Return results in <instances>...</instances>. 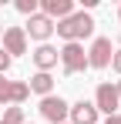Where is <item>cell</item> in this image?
I'll list each match as a JSON object with an SVG mask.
<instances>
[{
  "mask_svg": "<svg viewBox=\"0 0 121 124\" xmlns=\"http://www.w3.org/2000/svg\"><path fill=\"white\" fill-rule=\"evenodd\" d=\"M54 30H57V37H64L67 44H81L84 37L94 34V17L81 10V14H71V17L57 20V23H54Z\"/></svg>",
  "mask_w": 121,
  "mask_h": 124,
  "instance_id": "cell-1",
  "label": "cell"
},
{
  "mask_svg": "<svg viewBox=\"0 0 121 124\" xmlns=\"http://www.w3.org/2000/svg\"><path fill=\"white\" fill-rule=\"evenodd\" d=\"M57 57H60L64 74H81V70L87 67V50H84L81 44H64L57 50Z\"/></svg>",
  "mask_w": 121,
  "mask_h": 124,
  "instance_id": "cell-2",
  "label": "cell"
},
{
  "mask_svg": "<svg viewBox=\"0 0 121 124\" xmlns=\"http://www.w3.org/2000/svg\"><path fill=\"white\" fill-rule=\"evenodd\" d=\"M67 111H71V104L64 101L60 94L40 97V117H47L51 124H64V121H67Z\"/></svg>",
  "mask_w": 121,
  "mask_h": 124,
  "instance_id": "cell-3",
  "label": "cell"
},
{
  "mask_svg": "<svg viewBox=\"0 0 121 124\" xmlns=\"http://www.w3.org/2000/svg\"><path fill=\"white\" fill-rule=\"evenodd\" d=\"M118 104H121L118 87L114 84H98V91H94V111L111 117V114H118Z\"/></svg>",
  "mask_w": 121,
  "mask_h": 124,
  "instance_id": "cell-4",
  "label": "cell"
},
{
  "mask_svg": "<svg viewBox=\"0 0 121 124\" xmlns=\"http://www.w3.org/2000/svg\"><path fill=\"white\" fill-rule=\"evenodd\" d=\"M111 57H114V50H111V40L108 37H98V40L91 44V50H87V67H108L111 64Z\"/></svg>",
  "mask_w": 121,
  "mask_h": 124,
  "instance_id": "cell-5",
  "label": "cell"
},
{
  "mask_svg": "<svg viewBox=\"0 0 121 124\" xmlns=\"http://www.w3.org/2000/svg\"><path fill=\"white\" fill-rule=\"evenodd\" d=\"M24 34H30V40L47 44V37L54 34V20H51V17H44V14H34V17L27 20V27H24Z\"/></svg>",
  "mask_w": 121,
  "mask_h": 124,
  "instance_id": "cell-6",
  "label": "cell"
},
{
  "mask_svg": "<svg viewBox=\"0 0 121 124\" xmlns=\"http://www.w3.org/2000/svg\"><path fill=\"white\" fill-rule=\"evenodd\" d=\"M3 50L10 54V61L17 54H27V34H24V27H7L3 30Z\"/></svg>",
  "mask_w": 121,
  "mask_h": 124,
  "instance_id": "cell-7",
  "label": "cell"
},
{
  "mask_svg": "<svg viewBox=\"0 0 121 124\" xmlns=\"http://www.w3.org/2000/svg\"><path fill=\"white\" fill-rule=\"evenodd\" d=\"M40 14L51 20H64L74 14V0H40Z\"/></svg>",
  "mask_w": 121,
  "mask_h": 124,
  "instance_id": "cell-8",
  "label": "cell"
},
{
  "mask_svg": "<svg viewBox=\"0 0 121 124\" xmlns=\"http://www.w3.org/2000/svg\"><path fill=\"white\" fill-rule=\"evenodd\" d=\"M67 117H71V124H98V111L91 101H78V104H71Z\"/></svg>",
  "mask_w": 121,
  "mask_h": 124,
  "instance_id": "cell-9",
  "label": "cell"
},
{
  "mask_svg": "<svg viewBox=\"0 0 121 124\" xmlns=\"http://www.w3.org/2000/svg\"><path fill=\"white\" fill-rule=\"evenodd\" d=\"M57 47H51V44H40L37 50H34V64H37V70L44 74H51V67H57Z\"/></svg>",
  "mask_w": 121,
  "mask_h": 124,
  "instance_id": "cell-10",
  "label": "cell"
},
{
  "mask_svg": "<svg viewBox=\"0 0 121 124\" xmlns=\"http://www.w3.org/2000/svg\"><path fill=\"white\" fill-rule=\"evenodd\" d=\"M34 94H40V97H47V94H54V77L51 74H44V70H37L34 77H30V84H27Z\"/></svg>",
  "mask_w": 121,
  "mask_h": 124,
  "instance_id": "cell-11",
  "label": "cell"
},
{
  "mask_svg": "<svg viewBox=\"0 0 121 124\" xmlns=\"http://www.w3.org/2000/svg\"><path fill=\"white\" fill-rule=\"evenodd\" d=\"M27 94H30L27 81H10V104H14V107H20V104L27 101Z\"/></svg>",
  "mask_w": 121,
  "mask_h": 124,
  "instance_id": "cell-12",
  "label": "cell"
},
{
  "mask_svg": "<svg viewBox=\"0 0 121 124\" xmlns=\"http://www.w3.org/2000/svg\"><path fill=\"white\" fill-rule=\"evenodd\" d=\"M17 10L24 17H34V14H40V3L37 0H17Z\"/></svg>",
  "mask_w": 121,
  "mask_h": 124,
  "instance_id": "cell-13",
  "label": "cell"
},
{
  "mask_svg": "<svg viewBox=\"0 0 121 124\" xmlns=\"http://www.w3.org/2000/svg\"><path fill=\"white\" fill-rule=\"evenodd\" d=\"M3 124H24V107H7L3 111Z\"/></svg>",
  "mask_w": 121,
  "mask_h": 124,
  "instance_id": "cell-14",
  "label": "cell"
},
{
  "mask_svg": "<svg viewBox=\"0 0 121 124\" xmlns=\"http://www.w3.org/2000/svg\"><path fill=\"white\" fill-rule=\"evenodd\" d=\"M0 104H10V81L0 74Z\"/></svg>",
  "mask_w": 121,
  "mask_h": 124,
  "instance_id": "cell-15",
  "label": "cell"
},
{
  "mask_svg": "<svg viewBox=\"0 0 121 124\" xmlns=\"http://www.w3.org/2000/svg\"><path fill=\"white\" fill-rule=\"evenodd\" d=\"M7 70H10V54L0 47V74H7Z\"/></svg>",
  "mask_w": 121,
  "mask_h": 124,
  "instance_id": "cell-16",
  "label": "cell"
},
{
  "mask_svg": "<svg viewBox=\"0 0 121 124\" xmlns=\"http://www.w3.org/2000/svg\"><path fill=\"white\" fill-rule=\"evenodd\" d=\"M111 67H114V70H118V74H121V50H118V54H114V57H111Z\"/></svg>",
  "mask_w": 121,
  "mask_h": 124,
  "instance_id": "cell-17",
  "label": "cell"
},
{
  "mask_svg": "<svg viewBox=\"0 0 121 124\" xmlns=\"http://www.w3.org/2000/svg\"><path fill=\"white\" fill-rule=\"evenodd\" d=\"M104 124H121V114H111V117H108Z\"/></svg>",
  "mask_w": 121,
  "mask_h": 124,
  "instance_id": "cell-18",
  "label": "cell"
},
{
  "mask_svg": "<svg viewBox=\"0 0 121 124\" xmlns=\"http://www.w3.org/2000/svg\"><path fill=\"white\" fill-rule=\"evenodd\" d=\"M114 87H118V97H121V81H118V84H114Z\"/></svg>",
  "mask_w": 121,
  "mask_h": 124,
  "instance_id": "cell-19",
  "label": "cell"
},
{
  "mask_svg": "<svg viewBox=\"0 0 121 124\" xmlns=\"http://www.w3.org/2000/svg\"><path fill=\"white\" fill-rule=\"evenodd\" d=\"M0 37H3V23H0Z\"/></svg>",
  "mask_w": 121,
  "mask_h": 124,
  "instance_id": "cell-20",
  "label": "cell"
},
{
  "mask_svg": "<svg viewBox=\"0 0 121 124\" xmlns=\"http://www.w3.org/2000/svg\"><path fill=\"white\" fill-rule=\"evenodd\" d=\"M118 20H121V7H118Z\"/></svg>",
  "mask_w": 121,
  "mask_h": 124,
  "instance_id": "cell-21",
  "label": "cell"
},
{
  "mask_svg": "<svg viewBox=\"0 0 121 124\" xmlns=\"http://www.w3.org/2000/svg\"><path fill=\"white\" fill-rule=\"evenodd\" d=\"M64 124H71V121H64Z\"/></svg>",
  "mask_w": 121,
  "mask_h": 124,
  "instance_id": "cell-22",
  "label": "cell"
},
{
  "mask_svg": "<svg viewBox=\"0 0 121 124\" xmlns=\"http://www.w3.org/2000/svg\"><path fill=\"white\" fill-rule=\"evenodd\" d=\"M24 124H30V121H24Z\"/></svg>",
  "mask_w": 121,
  "mask_h": 124,
  "instance_id": "cell-23",
  "label": "cell"
},
{
  "mask_svg": "<svg viewBox=\"0 0 121 124\" xmlns=\"http://www.w3.org/2000/svg\"><path fill=\"white\" fill-rule=\"evenodd\" d=\"M0 124H3V121H0Z\"/></svg>",
  "mask_w": 121,
  "mask_h": 124,
  "instance_id": "cell-24",
  "label": "cell"
}]
</instances>
